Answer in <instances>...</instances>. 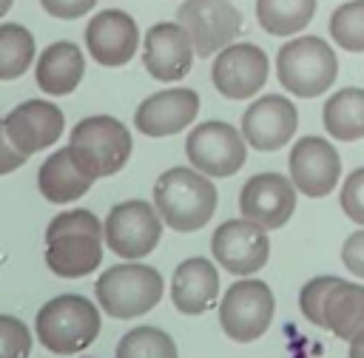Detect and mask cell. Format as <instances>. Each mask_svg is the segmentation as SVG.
<instances>
[{
  "label": "cell",
  "instance_id": "6da1fadb",
  "mask_svg": "<svg viewBox=\"0 0 364 358\" xmlns=\"http://www.w3.org/2000/svg\"><path fill=\"white\" fill-rule=\"evenodd\" d=\"M105 227L85 210L57 213L46 227V264L60 278H82L102 261Z\"/></svg>",
  "mask_w": 364,
  "mask_h": 358
},
{
  "label": "cell",
  "instance_id": "7a4b0ae2",
  "mask_svg": "<svg viewBox=\"0 0 364 358\" xmlns=\"http://www.w3.org/2000/svg\"><path fill=\"white\" fill-rule=\"evenodd\" d=\"M154 207L176 233H193L216 213V188L196 168H171L154 185Z\"/></svg>",
  "mask_w": 364,
  "mask_h": 358
},
{
  "label": "cell",
  "instance_id": "3957f363",
  "mask_svg": "<svg viewBox=\"0 0 364 358\" xmlns=\"http://www.w3.org/2000/svg\"><path fill=\"white\" fill-rule=\"evenodd\" d=\"M276 77L284 91L301 99L321 97L338 77V57L318 34H301L287 40L276 51Z\"/></svg>",
  "mask_w": 364,
  "mask_h": 358
},
{
  "label": "cell",
  "instance_id": "277c9868",
  "mask_svg": "<svg viewBox=\"0 0 364 358\" xmlns=\"http://www.w3.org/2000/svg\"><path fill=\"white\" fill-rule=\"evenodd\" d=\"M131 148H134L131 131L117 116H105V114L80 119L71 128V139H68L71 159L94 182L122 170L131 156Z\"/></svg>",
  "mask_w": 364,
  "mask_h": 358
},
{
  "label": "cell",
  "instance_id": "5b68a950",
  "mask_svg": "<svg viewBox=\"0 0 364 358\" xmlns=\"http://www.w3.org/2000/svg\"><path fill=\"white\" fill-rule=\"evenodd\" d=\"M100 310L82 295H57L37 310L34 330L40 344L54 355H71L100 335Z\"/></svg>",
  "mask_w": 364,
  "mask_h": 358
},
{
  "label": "cell",
  "instance_id": "8992f818",
  "mask_svg": "<svg viewBox=\"0 0 364 358\" xmlns=\"http://www.w3.org/2000/svg\"><path fill=\"white\" fill-rule=\"evenodd\" d=\"M162 298V276L151 264L125 261L105 270L97 281V301L111 318H136Z\"/></svg>",
  "mask_w": 364,
  "mask_h": 358
},
{
  "label": "cell",
  "instance_id": "52a82bcc",
  "mask_svg": "<svg viewBox=\"0 0 364 358\" xmlns=\"http://www.w3.org/2000/svg\"><path fill=\"white\" fill-rule=\"evenodd\" d=\"M276 298L273 290L259 278H245L228 287L219 301V324L228 338L250 344L262 338L273 321Z\"/></svg>",
  "mask_w": 364,
  "mask_h": 358
},
{
  "label": "cell",
  "instance_id": "ba28073f",
  "mask_svg": "<svg viewBox=\"0 0 364 358\" xmlns=\"http://www.w3.org/2000/svg\"><path fill=\"white\" fill-rule=\"evenodd\" d=\"M105 244L119 259H145L162 239V216L142 199H128L105 216Z\"/></svg>",
  "mask_w": 364,
  "mask_h": 358
},
{
  "label": "cell",
  "instance_id": "9c48e42d",
  "mask_svg": "<svg viewBox=\"0 0 364 358\" xmlns=\"http://www.w3.org/2000/svg\"><path fill=\"white\" fill-rule=\"evenodd\" d=\"M185 153L196 170L225 179V176H233L245 165L247 142L233 125H228L222 119H210V122L196 125L188 134Z\"/></svg>",
  "mask_w": 364,
  "mask_h": 358
},
{
  "label": "cell",
  "instance_id": "30bf717a",
  "mask_svg": "<svg viewBox=\"0 0 364 358\" xmlns=\"http://www.w3.org/2000/svg\"><path fill=\"white\" fill-rule=\"evenodd\" d=\"M176 23L193 40L199 57L219 54L242 31V11L230 0H185L176 9Z\"/></svg>",
  "mask_w": 364,
  "mask_h": 358
},
{
  "label": "cell",
  "instance_id": "8fae6325",
  "mask_svg": "<svg viewBox=\"0 0 364 358\" xmlns=\"http://www.w3.org/2000/svg\"><path fill=\"white\" fill-rule=\"evenodd\" d=\"M213 259L233 276H253L267 264L270 256V239L267 227H262L253 219H230L216 227L210 242Z\"/></svg>",
  "mask_w": 364,
  "mask_h": 358
},
{
  "label": "cell",
  "instance_id": "7c38bea8",
  "mask_svg": "<svg viewBox=\"0 0 364 358\" xmlns=\"http://www.w3.org/2000/svg\"><path fill=\"white\" fill-rule=\"evenodd\" d=\"M267 54L253 43H230L225 45L210 68V80L216 91L228 99H250L267 82Z\"/></svg>",
  "mask_w": 364,
  "mask_h": 358
},
{
  "label": "cell",
  "instance_id": "4fadbf2b",
  "mask_svg": "<svg viewBox=\"0 0 364 358\" xmlns=\"http://www.w3.org/2000/svg\"><path fill=\"white\" fill-rule=\"evenodd\" d=\"M290 179L299 193L310 199H321L330 190H336L338 176H341V156L336 145L324 136H301L290 148Z\"/></svg>",
  "mask_w": 364,
  "mask_h": 358
},
{
  "label": "cell",
  "instance_id": "5bb4252c",
  "mask_svg": "<svg viewBox=\"0 0 364 358\" xmlns=\"http://www.w3.org/2000/svg\"><path fill=\"white\" fill-rule=\"evenodd\" d=\"M299 128V111L293 99L282 94H264L247 105L242 114V136L256 151H279L284 148Z\"/></svg>",
  "mask_w": 364,
  "mask_h": 358
},
{
  "label": "cell",
  "instance_id": "9a60e30c",
  "mask_svg": "<svg viewBox=\"0 0 364 358\" xmlns=\"http://www.w3.org/2000/svg\"><path fill=\"white\" fill-rule=\"evenodd\" d=\"M239 210L245 219L259 222L267 230H276L290 222L296 210V185L282 173H256L242 185Z\"/></svg>",
  "mask_w": 364,
  "mask_h": 358
},
{
  "label": "cell",
  "instance_id": "2e32d148",
  "mask_svg": "<svg viewBox=\"0 0 364 358\" xmlns=\"http://www.w3.org/2000/svg\"><path fill=\"white\" fill-rule=\"evenodd\" d=\"M196 48L182 23H156L142 43V65L154 80H182L193 65Z\"/></svg>",
  "mask_w": 364,
  "mask_h": 358
},
{
  "label": "cell",
  "instance_id": "e0dca14e",
  "mask_svg": "<svg viewBox=\"0 0 364 358\" xmlns=\"http://www.w3.org/2000/svg\"><path fill=\"white\" fill-rule=\"evenodd\" d=\"M85 45H88L91 60H97L100 65H108V68L125 65L131 63L139 45L136 20L128 11L105 9L94 14L91 23L85 26Z\"/></svg>",
  "mask_w": 364,
  "mask_h": 358
},
{
  "label": "cell",
  "instance_id": "ac0fdd59",
  "mask_svg": "<svg viewBox=\"0 0 364 358\" xmlns=\"http://www.w3.org/2000/svg\"><path fill=\"white\" fill-rule=\"evenodd\" d=\"M3 119H6V131H9L11 142L26 156L40 153L48 145H54L65 128L63 111L48 99H26L17 108H11L9 116H3Z\"/></svg>",
  "mask_w": 364,
  "mask_h": 358
},
{
  "label": "cell",
  "instance_id": "d6986e66",
  "mask_svg": "<svg viewBox=\"0 0 364 358\" xmlns=\"http://www.w3.org/2000/svg\"><path fill=\"white\" fill-rule=\"evenodd\" d=\"M199 114V97L191 88H168L139 102L134 122L145 136H173L188 128Z\"/></svg>",
  "mask_w": 364,
  "mask_h": 358
},
{
  "label": "cell",
  "instance_id": "ffe728a7",
  "mask_svg": "<svg viewBox=\"0 0 364 358\" xmlns=\"http://www.w3.org/2000/svg\"><path fill=\"white\" fill-rule=\"evenodd\" d=\"M171 298H173V307L185 315H199V313L210 310L219 298V273H216V267L202 256L185 259L173 270Z\"/></svg>",
  "mask_w": 364,
  "mask_h": 358
},
{
  "label": "cell",
  "instance_id": "44dd1931",
  "mask_svg": "<svg viewBox=\"0 0 364 358\" xmlns=\"http://www.w3.org/2000/svg\"><path fill=\"white\" fill-rule=\"evenodd\" d=\"M82 74H85V57L68 40H57V43L46 45V51L37 57V68H34L37 85L48 97L71 94L80 85Z\"/></svg>",
  "mask_w": 364,
  "mask_h": 358
},
{
  "label": "cell",
  "instance_id": "7402d4cb",
  "mask_svg": "<svg viewBox=\"0 0 364 358\" xmlns=\"http://www.w3.org/2000/svg\"><path fill=\"white\" fill-rule=\"evenodd\" d=\"M91 185H94V179L77 168L68 148L54 151L37 170V188L51 205H68V202L85 196Z\"/></svg>",
  "mask_w": 364,
  "mask_h": 358
},
{
  "label": "cell",
  "instance_id": "603a6c76",
  "mask_svg": "<svg viewBox=\"0 0 364 358\" xmlns=\"http://www.w3.org/2000/svg\"><path fill=\"white\" fill-rule=\"evenodd\" d=\"M324 330L341 341H353L364 330V284L338 278L324 304Z\"/></svg>",
  "mask_w": 364,
  "mask_h": 358
},
{
  "label": "cell",
  "instance_id": "cb8c5ba5",
  "mask_svg": "<svg viewBox=\"0 0 364 358\" xmlns=\"http://www.w3.org/2000/svg\"><path fill=\"white\" fill-rule=\"evenodd\" d=\"M324 131L338 142L364 139V88H341L324 99L321 108Z\"/></svg>",
  "mask_w": 364,
  "mask_h": 358
},
{
  "label": "cell",
  "instance_id": "d4e9b609",
  "mask_svg": "<svg viewBox=\"0 0 364 358\" xmlns=\"http://www.w3.org/2000/svg\"><path fill=\"white\" fill-rule=\"evenodd\" d=\"M316 0H256V20L273 37H293L310 26Z\"/></svg>",
  "mask_w": 364,
  "mask_h": 358
},
{
  "label": "cell",
  "instance_id": "484cf974",
  "mask_svg": "<svg viewBox=\"0 0 364 358\" xmlns=\"http://www.w3.org/2000/svg\"><path fill=\"white\" fill-rule=\"evenodd\" d=\"M34 60V37L20 23L0 26V80H17Z\"/></svg>",
  "mask_w": 364,
  "mask_h": 358
},
{
  "label": "cell",
  "instance_id": "4316f807",
  "mask_svg": "<svg viewBox=\"0 0 364 358\" xmlns=\"http://www.w3.org/2000/svg\"><path fill=\"white\" fill-rule=\"evenodd\" d=\"M330 40L353 54H364V0H347L330 14Z\"/></svg>",
  "mask_w": 364,
  "mask_h": 358
},
{
  "label": "cell",
  "instance_id": "83f0119b",
  "mask_svg": "<svg viewBox=\"0 0 364 358\" xmlns=\"http://www.w3.org/2000/svg\"><path fill=\"white\" fill-rule=\"evenodd\" d=\"M117 358H179L176 344L159 327H134L117 344Z\"/></svg>",
  "mask_w": 364,
  "mask_h": 358
},
{
  "label": "cell",
  "instance_id": "f1b7e54d",
  "mask_svg": "<svg viewBox=\"0 0 364 358\" xmlns=\"http://www.w3.org/2000/svg\"><path fill=\"white\" fill-rule=\"evenodd\" d=\"M336 284H338L336 276H318V278H313V281H307L301 287V293H299V310H301V315L310 324L324 327V304H327V295H330V290Z\"/></svg>",
  "mask_w": 364,
  "mask_h": 358
},
{
  "label": "cell",
  "instance_id": "f546056e",
  "mask_svg": "<svg viewBox=\"0 0 364 358\" xmlns=\"http://www.w3.org/2000/svg\"><path fill=\"white\" fill-rule=\"evenodd\" d=\"M31 332L14 315H0V358H28Z\"/></svg>",
  "mask_w": 364,
  "mask_h": 358
},
{
  "label": "cell",
  "instance_id": "4dcf8cb0",
  "mask_svg": "<svg viewBox=\"0 0 364 358\" xmlns=\"http://www.w3.org/2000/svg\"><path fill=\"white\" fill-rule=\"evenodd\" d=\"M341 210L355 224H364V165L355 168L341 185Z\"/></svg>",
  "mask_w": 364,
  "mask_h": 358
},
{
  "label": "cell",
  "instance_id": "1f68e13d",
  "mask_svg": "<svg viewBox=\"0 0 364 358\" xmlns=\"http://www.w3.org/2000/svg\"><path fill=\"white\" fill-rule=\"evenodd\" d=\"M341 261H344V267L353 276H358L364 281V230H358V233H353V236L344 239V244H341Z\"/></svg>",
  "mask_w": 364,
  "mask_h": 358
},
{
  "label": "cell",
  "instance_id": "d6a6232c",
  "mask_svg": "<svg viewBox=\"0 0 364 358\" xmlns=\"http://www.w3.org/2000/svg\"><path fill=\"white\" fill-rule=\"evenodd\" d=\"M97 0H40V6L51 14V17H60V20H77L82 14H88L94 9Z\"/></svg>",
  "mask_w": 364,
  "mask_h": 358
},
{
  "label": "cell",
  "instance_id": "836d02e7",
  "mask_svg": "<svg viewBox=\"0 0 364 358\" xmlns=\"http://www.w3.org/2000/svg\"><path fill=\"white\" fill-rule=\"evenodd\" d=\"M26 159H28V156L11 142V136H9V131H6V119H0V176L17 170Z\"/></svg>",
  "mask_w": 364,
  "mask_h": 358
},
{
  "label": "cell",
  "instance_id": "e575fe53",
  "mask_svg": "<svg viewBox=\"0 0 364 358\" xmlns=\"http://www.w3.org/2000/svg\"><path fill=\"white\" fill-rule=\"evenodd\" d=\"M347 358H364V330L350 341V355Z\"/></svg>",
  "mask_w": 364,
  "mask_h": 358
},
{
  "label": "cell",
  "instance_id": "d590c367",
  "mask_svg": "<svg viewBox=\"0 0 364 358\" xmlns=\"http://www.w3.org/2000/svg\"><path fill=\"white\" fill-rule=\"evenodd\" d=\"M11 3H14V0H0V17H3V14L11 9Z\"/></svg>",
  "mask_w": 364,
  "mask_h": 358
}]
</instances>
